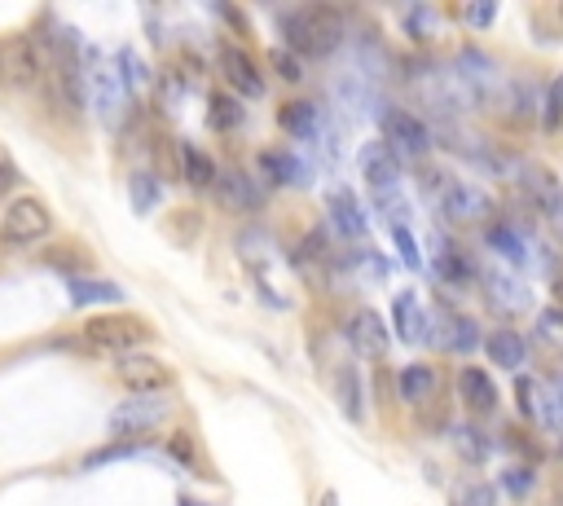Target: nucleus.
I'll use <instances>...</instances> for the list:
<instances>
[{
	"instance_id": "26",
	"label": "nucleus",
	"mask_w": 563,
	"mask_h": 506,
	"mask_svg": "<svg viewBox=\"0 0 563 506\" xmlns=\"http://www.w3.org/2000/svg\"><path fill=\"white\" fill-rule=\"evenodd\" d=\"M176 154H181V176L194 185V190H207V185L220 181L212 154H203L198 146H190V141H181V146H176Z\"/></svg>"
},
{
	"instance_id": "19",
	"label": "nucleus",
	"mask_w": 563,
	"mask_h": 506,
	"mask_svg": "<svg viewBox=\"0 0 563 506\" xmlns=\"http://www.w3.org/2000/svg\"><path fill=\"white\" fill-rule=\"evenodd\" d=\"M458 396L471 414H493L498 410V388H493V374L480 366H467L458 374Z\"/></svg>"
},
{
	"instance_id": "11",
	"label": "nucleus",
	"mask_w": 563,
	"mask_h": 506,
	"mask_svg": "<svg viewBox=\"0 0 563 506\" xmlns=\"http://www.w3.org/2000/svg\"><path fill=\"white\" fill-rule=\"evenodd\" d=\"M88 97H93L97 115L106 119V124H119L124 119V106H128V84H124V71H115V66H97L93 75H88Z\"/></svg>"
},
{
	"instance_id": "45",
	"label": "nucleus",
	"mask_w": 563,
	"mask_h": 506,
	"mask_svg": "<svg viewBox=\"0 0 563 506\" xmlns=\"http://www.w3.org/2000/svg\"><path fill=\"white\" fill-rule=\"evenodd\" d=\"M462 18H467V27H493V18H498V5H467L462 9Z\"/></svg>"
},
{
	"instance_id": "38",
	"label": "nucleus",
	"mask_w": 563,
	"mask_h": 506,
	"mask_svg": "<svg viewBox=\"0 0 563 506\" xmlns=\"http://www.w3.org/2000/svg\"><path fill=\"white\" fill-rule=\"evenodd\" d=\"M533 484H537L533 467H506L502 471V489L511 493V498H528V493H533Z\"/></svg>"
},
{
	"instance_id": "17",
	"label": "nucleus",
	"mask_w": 563,
	"mask_h": 506,
	"mask_svg": "<svg viewBox=\"0 0 563 506\" xmlns=\"http://www.w3.org/2000/svg\"><path fill=\"white\" fill-rule=\"evenodd\" d=\"M520 185H524V194L533 198V207L542 216H555V220L563 216V185H559V176L550 168H524Z\"/></svg>"
},
{
	"instance_id": "37",
	"label": "nucleus",
	"mask_w": 563,
	"mask_h": 506,
	"mask_svg": "<svg viewBox=\"0 0 563 506\" xmlns=\"http://www.w3.org/2000/svg\"><path fill=\"white\" fill-rule=\"evenodd\" d=\"M546 432H559L563 436V396L555 388H542V410H537Z\"/></svg>"
},
{
	"instance_id": "1",
	"label": "nucleus",
	"mask_w": 563,
	"mask_h": 506,
	"mask_svg": "<svg viewBox=\"0 0 563 506\" xmlns=\"http://www.w3.org/2000/svg\"><path fill=\"white\" fill-rule=\"evenodd\" d=\"M282 31H286V44L300 53H313V58H330V53L344 44L348 27H344V14L330 5H308V9H295V14H282Z\"/></svg>"
},
{
	"instance_id": "28",
	"label": "nucleus",
	"mask_w": 563,
	"mask_h": 506,
	"mask_svg": "<svg viewBox=\"0 0 563 506\" xmlns=\"http://www.w3.org/2000/svg\"><path fill=\"white\" fill-rule=\"evenodd\" d=\"M396 392H401V401H410V405L427 401V396L436 392V370L414 361V366H405L401 374H396Z\"/></svg>"
},
{
	"instance_id": "32",
	"label": "nucleus",
	"mask_w": 563,
	"mask_h": 506,
	"mask_svg": "<svg viewBox=\"0 0 563 506\" xmlns=\"http://www.w3.org/2000/svg\"><path fill=\"white\" fill-rule=\"evenodd\" d=\"M128 198H132V207H137V212H154V207H159V198H163V190H159V181H154L150 172H132Z\"/></svg>"
},
{
	"instance_id": "31",
	"label": "nucleus",
	"mask_w": 563,
	"mask_h": 506,
	"mask_svg": "<svg viewBox=\"0 0 563 506\" xmlns=\"http://www.w3.org/2000/svg\"><path fill=\"white\" fill-rule=\"evenodd\" d=\"M502 110H506V119H515V124L533 119V88H528V80H511V84H506Z\"/></svg>"
},
{
	"instance_id": "44",
	"label": "nucleus",
	"mask_w": 563,
	"mask_h": 506,
	"mask_svg": "<svg viewBox=\"0 0 563 506\" xmlns=\"http://www.w3.org/2000/svg\"><path fill=\"white\" fill-rule=\"evenodd\" d=\"M168 449H172V454L185 462V467H194V471H198V449H194V440L185 436V432H176V436L168 440Z\"/></svg>"
},
{
	"instance_id": "20",
	"label": "nucleus",
	"mask_w": 563,
	"mask_h": 506,
	"mask_svg": "<svg viewBox=\"0 0 563 506\" xmlns=\"http://www.w3.org/2000/svg\"><path fill=\"white\" fill-rule=\"evenodd\" d=\"M484 295H489L493 308H502V313H524V308H533V291L511 278V273H484Z\"/></svg>"
},
{
	"instance_id": "25",
	"label": "nucleus",
	"mask_w": 563,
	"mask_h": 506,
	"mask_svg": "<svg viewBox=\"0 0 563 506\" xmlns=\"http://www.w3.org/2000/svg\"><path fill=\"white\" fill-rule=\"evenodd\" d=\"M260 172L269 176L273 185H304L308 181V168L295 159L291 150H264L260 154Z\"/></svg>"
},
{
	"instance_id": "23",
	"label": "nucleus",
	"mask_w": 563,
	"mask_h": 506,
	"mask_svg": "<svg viewBox=\"0 0 563 506\" xmlns=\"http://www.w3.org/2000/svg\"><path fill=\"white\" fill-rule=\"evenodd\" d=\"M484 247H493L511 264H528V238H524V229L511 225V220H493V225L484 229Z\"/></svg>"
},
{
	"instance_id": "33",
	"label": "nucleus",
	"mask_w": 563,
	"mask_h": 506,
	"mask_svg": "<svg viewBox=\"0 0 563 506\" xmlns=\"http://www.w3.org/2000/svg\"><path fill=\"white\" fill-rule=\"evenodd\" d=\"M542 124H546L550 132L563 128V71L546 84V93H542Z\"/></svg>"
},
{
	"instance_id": "34",
	"label": "nucleus",
	"mask_w": 563,
	"mask_h": 506,
	"mask_svg": "<svg viewBox=\"0 0 563 506\" xmlns=\"http://www.w3.org/2000/svg\"><path fill=\"white\" fill-rule=\"evenodd\" d=\"M339 405L352 423H361V379L357 370H339Z\"/></svg>"
},
{
	"instance_id": "16",
	"label": "nucleus",
	"mask_w": 563,
	"mask_h": 506,
	"mask_svg": "<svg viewBox=\"0 0 563 506\" xmlns=\"http://www.w3.org/2000/svg\"><path fill=\"white\" fill-rule=\"evenodd\" d=\"M392 326H396V335H401L405 344H427V335H432V317L423 313V304H418L414 291H401L392 300Z\"/></svg>"
},
{
	"instance_id": "35",
	"label": "nucleus",
	"mask_w": 563,
	"mask_h": 506,
	"mask_svg": "<svg viewBox=\"0 0 563 506\" xmlns=\"http://www.w3.org/2000/svg\"><path fill=\"white\" fill-rule=\"evenodd\" d=\"M432 31H436V9H427V5L405 9V36L410 40H432Z\"/></svg>"
},
{
	"instance_id": "12",
	"label": "nucleus",
	"mask_w": 563,
	"mask_h": 506,
	"mask_svg": "<svg viewBox=\"0 0 563 506\" xmlns=\"http://www.w3.org/2000/svg\"><path fill=\"white\" fill-rule=\"evenodd\" d=\"M440 212H445L454 225H476V220H484L493 212L489 194L480 190V185H467V181H454L445 190V198H440Z\"/></svg>"
},
{
	"instance_id": "24",
	"label": "nucleus",
	"mask_w": 563,
	"mask_h": 506,
	"mask_svg": "<svg viewBox=\"0 0 563 506\" xmlns=\"http://www.w3.org/2000/svg\"><path fill=\"white\" fill-rule=\"evenodd\" d=\"M278 124H282V132H291V137L313 141L317 128H322V110H317V102H286L278 110Z\"/></svg>"
},
{
	"instance_id": "30",
	"label": "nucleus",
	"mask_w": 563,
	"mask_h": 506,
	"mask_svg": "<svg viewBox=\"0 0 563 506\" xmlns=\"http://www.w3.org/2000/svg\"><path fill=\"white\" fill-rule=\"evenodd\" d=\"M454 445H458V454L467 458V462H484V458L493 454L489 436H484L476 423H462V427H454Z\"/></svg>"
},
{
	"instance_id": "40",
	"label": "nucleus",
	"mask_w": 563,
	"mask_h": 506,
	"mask_svg": "<svg viewBox=\"0 0 563 506\" xmlns=\"http://www.w3.org/2000/svg\"><path fill=\"white\" fill-rule=\"evenodd\" d=\"M537 392H542V383L515 379V405H520V418H528V423L537 418Z\"/></svg>"
},
{
	"instance_id": "18",
	"label": "nucleus",
	"mask_w": 563,
	"mask_h": 506,
	"mask_svg": "<svg viewBox=\"0 0 563 506\" xmlns=\"http://www.w3.org/2000/svg\"><path fill=\"white\" fill-rule=\"evenodd\" d=\"M216 198H220V207L225 212H256V207L264 203V194H260V185L251 181L247 172H220V181H216Z\"/></svg>"
},
{
	"instance_id": "27",
	"label": "nucleus",
	"mask_w": 563,
	"mask_h": 506,
	"mask_svg": "<svg viewBox=\"0 0 563 506\" xmlns=\"http://www.w3.org/2000/svg\"><path fill=\"white\" fill-rule=\"evenodd\" d=\"M66 295L71 304H124V291L115 282H102V278H66Z\"/></svg>"
},
{
	"instance_id": "29",
	"label": "nucleus",
	"mask_w": 563,
	"mask_h": 506,
	"mask_svg": "<svg viewBox=\"0 0 563 506\" xmlns=\"http://www.w3.org/2000/svg\"><path fill=\"white\" fill-rule=\"evenodd\" d=\"M242 115H247V110H242L229 93H212V102H207V124L220 128V132H234L242 124Z\"/></svg>"
},
{
	"instance_id": "39",
	"label": "nucleus",
	"mask_w": 563,
	"mask_h": 506,
	"mask_svg": "<svg viewBox=\"0 0 563 506\" xmlns=\"http://www.w3.org/2000/svg\"><path fill=\"white\" fill-rule=\"evenodd\" d=\"M392 242H396V251H401V260H405V269H423V256H418V242H414V234L405 225H392Z\"/></svg>"
},
{
	"instance_id": "22",
	"label": "nucleus",
	"mask_w": 563,
	"mask_h": 506,
	"mask_svg": "<svg viewBox=\"0 0 563 506\" xmlns=\"http://www.w3.org/2000/svg\"><path fill=\"white\" fill-rule=\"evenodd\" d=\"M484 352L493 357V366H502V370H520L524 361H528V344H524V335L520 330H511V326H498L489 339H484Z\"/></svg>"
},
{
	"instance_id": "48",
	"label": "nucleus",
	"mask_w": 563,
	"mask_h": 506,
	"mask_svg": "<svg viewBox=\"0 0 563 506\" xmlns=\"http://www.w3.org/2000/svg\"><path fill=\"white\" fill-rule=\"evenodd\" d=\"M181 506H203V502H190V498H185V502H181Z\"/></svg>"
},
{
	"instance_id": "7",
	"label": "nucleus",
	"mask_w": 563,
	"mask_h": 506,
	"mask_svg": "<svg viewBox=\"0 0 563 506\" xmlns=\"http://www.w3.org/2000/svg\"><path fill=\"white\" fill-rule=\"evenodd\" d=\"M44 75V58L31 36H0V80L9 88H31Z\"/></svg>"
},
{
	"instance_id": "47",
	"label": "nucleus",
	"mask_w": 563,
	"mask_h": 506,
	"mask_svg": "<svg viewBox=\"0 0 563 506\" xmlns=\"http://www.w3.org/2000/svg\"><path fill=\"white\" fill-rule=\"evenodd\" d=\"M322 506H339V498L335 493H322Z\"/></svg>"
},
{
	"instance_id": "4",
	"label": "nucleus",
	"mask_w": 563,
	"mask_h": 506,
	"mask_svg": "<svg viewBox=\"0 0 563 506\" xmlns=\"http://www.w3.org/2000/svg\"><path fill=\"white\" fill-rule=\"evenodd\" d=\"M49 229H53V216L40 198H14L5 207V216H0V238L9 247H36V242L49 238Z\"/></svg>"
},
{
	"instance_id": "9",
	"label": "nucleus",
	"mask_w": 563,
	"mask_h": 506,
	"mask_svg": "<svg viewBox=\"0 0 563 506\" xmlns=\"http://www.w3.org/2000/svg\"><path fill=\"white\" fill-rule=\"evenodd\" d=\"M427 344H436L440 352H454V357H467V352H476V348L484 344V335H480V322H476V317L436 313V317H432V335H427Z\"/></svg>"
},
{
	"instance_id": "8",
	"label": "nucleus",
	"mask_w": 563,
	"mask_h": 506,
	"mask_svg": "<svg viewBox=\"0 0 563 506\" xmlns=\"http://www.w3.org/2000/svg\"><path fill=\"white\" fill-rule=\"evenodd\" d=\"M357 168L374 190V198H388V194L401 190V154H396L388 141H366L357 154Z\"/></svg>"
},
{
	"instance_id": "42",
	"label": "nucleus",
	"mask_w": 563,
	"mask_h": 506,
	"mask_svg": "<svg viewBox=\"0 0 563 506\" xmlns=\"http://www.w3.org/2000/svg\"><path fill=\"white\" fill-rule=\"evenodd\" d=\"M137 454V445L132 440H119V445H106V449H93V454L84 458V467H102V462H124Z\"/></svg>"
},
{
	"instance_id": "46",
	"label": "nucleus",
	"mask_w": 563,
	"mask_h": 506,
	"mask_svg": "<svg viewBox=\"0 0 563 506\" xmlns=\"http://www.w3.org/2000/svg\"><path fill=\"white\" fill-rule=\"evenodd\" d=\"M18 185V168L9 159H0V190H14Z\"/></svg>"
},
{
	"instance_id": "5",
	"label": "nucleus",
	"mask_w": 563,
	"mask_h": 506,
	"mask_svg": "<svg viewBox=\"0 0 563 506\" xmlns=\"http://www.w3.org/2000/svg\"><path fill=\"white\" fill-rule=\"evenodd\" d=\"M383 141H388L401 159H427V150L436 146L432 128H427L423 119H418L414 110H405V106L383 110Z\"/></svg>"
},
{
	"instance_id": "3",
	"label": "nucleus",
	"mask_w": 563,
	"mask_h": 506,
	"mask_svg": "<svg viewBox=\"0 0 563 506\" xmlns=\"http://www.w3.org/2000/svg\"><path fill=\"white\" fill-rule=\"evenodd\" d=\"M146 339H150V326L137 322V317H128V313L88 317L84 322V344L93 352H119V357H132Z\"/></svg>"
},
{
	"instance_id": "14",
	"label": "nucleus",
	"mask_w": 563,
	"mask_h": 506,
	"mask_svg": "<svg viewBox=\"0 0 563 506\" xmlns=\"http://www.w3.org/2000/svg\"><path fill=\"white\" fill-rule=\"evenodd\" d=\"M326 212H330V225H335L344 238H366L370 216H366V207H361V198L352 194L348 185H335V190L326 194Z\"/></svg>"
},
{
	"instance_id": "36",
	"label": "nucleus",
	"mask_w": 563,
	"mask_h": 506,
	"mask_svg": "<svg viewBox=\"0 0 563 506\" xmlns=\"http://www.w3.org/2000/svg\"><path fill=\"white\" fill-rule=\"evenodd\" d=\"M119 66H124V84H128V93H137V88H146V84H150V66L137 58V49H124V53H119Z\"/></svg>"
},
{
	"instance_id": "15",
	"label": "nucleus",
	"mask_w": 563,
	"mask_h": 506,
	"mask_svg": "<svg viewBox=\"0 0 563 506\" xmlns=\"http://www.w3.org/2000/svg\"><path fill=\"white\" fill-rule=\"evenodd\" d=\"M348 339L361 357H370V361L388 357V326H383V317L374 313V308H357V313L348 317Z\"/></svg>"
},
{
	"instance_id": "10",
	"label": "nucleus",
	"mask_w": 563,
	"mask_h": 506,
	"mask_svg": "<svg viewBox=\"0 0 563 506\" xmlns=\"http://www.w3.org/2000/svg\"><path fill=\"white\" fill-rule=\"evenodd\" d=\"M119 383L132 388L137 396H159L163 388H172V370L163 366L159 357H150V352H132V357H119Z\"/></svg>"
},
{
	"instance_id": "49",
	"label": "nucleus",
	"mask_w": 563,
	"mask_h": 506,
	"mask_svg": "<svg viewBox=\"0 0 563 506\" xmlns=\"http://www.w3.org/2000/svg\"><path fill=\"white\" fill-rule=\"evenodd\" d=\"M555 506H563V493H559V502H555Z\"/></svg>"
},
{
	"instance_id": "6",
	"label": "nucleus",
	"mask_w": 563,
	"mask_h": 506,
	"mask_svg": "<svg viewBox=\"0 0 563 506\" xmlns=\"http://www.w3.org/2000/svg\"><path fill=\"white\" fill-rule=\"evenodd\" d=\"M168 414H172V405L163 401V396H132V401L110 410L106 427H110V436H119V440H137V436H150Z\"/></svg>"
},
{
	"instance_id": "43",
	"label": "nucleus",
	"mask_w": 563,
	"mask_h": 506,
	"mask_svg": "<svg viewBox=\"0 0 563 506\" xmlns=\"http://www.w3.org/2000/svg\"><path fill=\"white\" fill-rule=\"evenodd\" d=\"M449 506H493V489L489 484H467V489H458Z\"/></svg>"
},
{
	"instance_id": "21",
	"label": "nucleus",
	"mask_w": 563,
	"mask_h": 506,
	"mask_svg": "<svg viewBox=\"0 0 563 506\" xmlns=\"http://www.w3.org/2000/svg\"><path fill=\"white\" fill-rule=\"evenodd\" d=\"M436 278L449 282V286H471L476 282V260L467 251H458L449 238L436 234Z\"/></svg>"
},
{
	"instance_id": "41",
	"label": "nucleus",
	"mask_w": 563,
	"mask_h": 506,
	"mask_svg": "<svg viewBox=\"0 0 563 506\" xmlns=\"http://www.w3.org/2000/svg\"><path fill=\"white\" fill-rule=\"evenodd\" d=\"M269 62H273V71H278L286 84H300V80H304V66H300V58H295L291 49H273Z\"/></svg>"
},
{
	"instance_id": "2",
	"label": "nucleus",
	"mask_w": 563,
	"mask_h": 506,
	"mask_svg": "<svg viewBox=\"0 0 563 506\" xmlns=\"http://www.w3.org/2000/svg\"><path fill=\"white\" fill-rule=\"evenodd\" d=\"M454 71H458L462 88L471 93V102H476V106H502L506 84H511V80H506V75L498 71V62H493L489 53H480L476 44H467V49L458 53Z\"/></svg>"
},
{
	"instance_id": "13",
	"label": "nucleus",
	"mask_w": 563,
	"mask_h": 506,
	"mask_svg": "<svg viewBox=\"0 0 563 506\" xmlns=\"http://www.w3.org/2000/svg\"><path fill=\"white\" fill-rule=\"evenodd\" d=\"M216 62H220V75L238 88L242 97H264V75L256 71L251 53H242L238 44H220L216 49Z\"/></svg>"
}]
</instances>
